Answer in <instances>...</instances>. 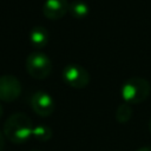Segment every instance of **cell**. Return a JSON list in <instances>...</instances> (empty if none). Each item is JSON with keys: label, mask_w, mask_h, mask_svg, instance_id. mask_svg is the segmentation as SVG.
<instances>
[{"label": "cell", "mask_w": 151, "mask_h": 151, "mask_svg": "<svg viewBox=\"0 0 151 151\" xmlns=\"http://www.w3.org/2000/svg\"><path fill=\"white\" fill-rule=\"evenodd\" d=\"M137 151H151V146H143V147L138 149Z\"/></svg>", "instance_id": "13"}, {"label": "cell", "mask_w": 151, "mask_h": 151, "mask_svg": "<svg viewBox=\"0 0 151 151\" xmlns=\"http://www.w3.org/2000/svg\"><path fill=\"white\" fill-rule=\"evenodd\" d=\"M132 113L133 111L131 105L127 103H123L116 110V120L120 124H125L132 118Z\"/></svg>", "instance_id": "10"}, {"label": "cell", "mask_w": 151, "mask_h": 151, "mask_svg": "<svg viewBox=\"0 0 151 151\" xmlns=\"http://www.w3.org/2000/svg\"><path fill=\"white\" fill-rule=\"evenodd\" d=\"M32 110L40 117H48L54 112L53 98L44 91H37L31 98Z\"/></svg>", "instance_id": "6"}, {"label": "cell", "mask_w": 151, "mask_h": 151, "mask_svg": "<svg viewBox=\"0 0 151 151\" xmlns=\"http://www.w3.org/2000/svg\"><path fill=\"white\" fill-rule=\"evenodd\" d=\"M63 79L73 88H84L90 83V74L83 66L68 64L63 70Z\"/></svg>", "instance_id": "4"}, {"label": "cell", "mask_w": 151, "mask_h": 151, "mask_svg": "<svg viewBox=\"0 0 151 151\" xmlns=\"http://www.w3.org/2000/svg\"><path fill=\"white\" fill-rule=\"evenodd\" d=\"M2 113H4V109H2V105L0 104V118L2 117Z\"/></svg>", "instance_id": "14"}, {"label": "cell", "mask_w": 151, "mask_h": 151, "mask_svg": "<svg viewBox=\"0 0 151 151\" xmlns=\"http://www.w3.org/2000/svg\"><path fill=\"white\" fill-rule=\"evenodd\" d=\"M33 129L34 126L31 118L22 112H17L6 119L4 124V136L14 144H22L32 137Z\"/></svg>", "instance_id": "1"}, {"label": "cell", "mask_w": 151, "mask_h": 151, "mask_svg": "<svg viewBox=\"0 0 151 151\" xmlns=\"http://www.w3.org/2000/svg\"><path fill=\"white\" fill-rule=\"evenodd\" d=\"M147 126H149V131L151 132V117H150V119H149V123H147Z\"/></svg>", "instance_id": "15"}, {"label": "cell", "mask_w": 151, "mask_h": 151, "mask_svg": "<svg viewBox=\"0 0 151 151\" xmlns=\"http://www.w3.org/2000/svg\"><path fill=\"white\" fill-rule=\"evenodd\" d=\"M68 12L71 13V15L74 18V19H83L85 18L88 12H90V7L88 5L83 1V0H73L71 4H70V7H68Z\"/></svg>", "instance_id": "9"}, {"label": "cell", "mask_w": 151, "mask_h": 151, "mask_svg": "<svg viewBox=\"0 0 151 151\" xmlns=\"http://www.w3.org/2000/svg\"><path fill=\"white\" fill-rule=\"evenodd\" d=\"M67 0H46L42 5V14L50 20H59L68 12Z\"/></svg>", "instance_id": "7"}, {"label": "cell", "mask_w": 151, "mask_h": 151, "mask_svg": "<svg viewBox=\"0 0 151 151\" xmlns=\"http://www.w3.org/2000/svg\"><path fill=\"white\" fill-rule=\"evenodd\" d=\"M150 83L140 77L127 79L122 87V97L127 104H140L150 94Z\"/></svg>", "instance_id": "2"}, {"label": "cell", "mask_w": 151, "mask_h": 151, "mask_svg": "<svg viewBox=\"0 0 151 151\" xmlns=\"http://www.w3.org/2000/svg\"><path fill=\"white\" fill-rule=\"evenodd\" d=\"M21 93V84L19 79L12 74L0 76V100L12 103L19 98Z\"/></svg>", "instance_id": "5"}, {"label": "cell", "mask_w": 151, "mask_h": 151, "mask_svg": "<svg viewBox=\"0 0 151 151\" xmlns=\"http://www.w3.org/2000/svg\"><path fill=\"white\" fill-rule=\"evenodd\" d=\"M5 149V139H4V134L0 132V151H4Z\"/></svg>", "instance_id": "12"}, {"label": "cell", "mask_w": 151, "mask_h": 151, "mask_svg": "<svg viewBox=\"0 0 151 151\" xmlns=\"http://www.w3.org/2000/svg\"><path fill=\"white\" fill-rule=\"evenodd\" d=\"M29 42L35 48H42L48 42V32L44 26H35L29 32Z\"/></svg>", "instance_id": "8"}, {"label": "cell", "mask_w": 151, "mask_h": 151, "mask_svg": "<svg viewBox=\"0 0 151 151\" xmlns=\"http://www.w3.org/2000/svg\"><path fill=\"white\" fill-rule=\"evenodd\" d=\"M26 70L32 78L42 80L50 76L52 71V61L47 54L33 52L26 58Z\"/></svg>", "instance_id": "3"}, {"label": "cell", "mask_w": 151, "mask_h": 151, "mask_svg": "<svg viewBox=\"0 0 151 151\" xmlns=\"http://www.w3.org/2000/svg\"><path fill=\"white\" fill-rule=\"evenodd\" d=\"M52 130L51 127H48L47 125H37L33 129V133L32 137L39 142H47L52 138Z\"/></svg>", "instance_id": "11"}]
</instances>
